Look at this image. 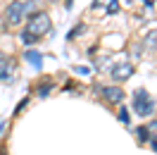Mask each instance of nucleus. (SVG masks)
I'll use <instances>...</instances> for the list:
<instances>
[{
	"label": "nucleus",
	"instance_id": "f257e3e1",
	"mask_svg": "<svg viewBox=\"0 0 157 155\" xmlns=\"http://www.w3.org/2000/svg\"><path fill=\"white\" fill-rule=\"evenodd\" d=\"M50 26H52V24H50V17L45 14V12H33V14L29 17V22H26V29L24 31L31 34V36H36V38L40 41V36L48 34Z\"/></svg>",
	"mask_w": 157,
	"mask_h": 155
},
{
	"label": "nucleus",
	"instance_id": "f03ea898",
	"mask_svg": "<svg viewBox=\"0 0 157 155\" xmlns=\"http://www.w3.org/2000/svg\"><path fill=\"white\" fill-rule=\"evenodd\" d=\"M133 110L138 117H150L155 112V98H150L145 88H138L133 93Z\"/></svg>",
	"mask_w": 157,
	"mask_h": 155
},
{
	"label": "nucleus",
	"instance_id": "7ed1b4c3",
	"mask_svg": "<svg viewBox=\"0 0 157 155\" xmlns=\"http://www.w3.org/2000/svg\"><path fill=\"white\" fill-rule=\"evenodd\" d=\"M21 19H24V2H21V0H14V2L7 5V10H5V22H7L10 26H17V24H21Z\"/></svg>",
	"mask_w": 157,
	"mask_h": 155
},
{
	"label": "nucleus",
	"instance_id": "20e7f679",
	"mask_svg": "<svg viewBox=\"0 0 157 155\" xmlns=\"http://www.w3.org/2000/svg\"><path fill=\"white\" fill-rule=\"evenodd\" d=\"M131 77H133V65L131 62H119L117 67L112 69V79L114 81H126Z\"/></svg>",
	"mask_w": 157,
	"mask_h": 155
},
{
	"label": "nucleus",
	"instance_id": "39448f33",
	"mask_svg": "<svg viewBox=\"0 0 157 155\" xmlns=\"http://www.w3.org/2000/svg\"><path fill=\"white\" fill-rule=\"evenodd\" d=\"M100 93H102V98H105L107 103H121V100H124V91L119 86H102Z\"/></svg>",
	"mask_w": 157,
	"mask_h": 155
},
{
	"label": "nucleus",
	"instance_id": "423d86ee",
	"mask_svg": "<svg viewBox=\"0 0 157 155\" xmlns=\"http://www.w3.org/2000/svg\"><path fill=\"white\" fill-rule=\"evenodd\" d=\"M24 60H29L31 65H36V67H40V65H43V55H40V53H36V50H26Z\"/></svg>",
	"mask_w": 157,
	"mask_h": 155
},
{
	"label": "nucleus",
	"instance_id": "0eeeda50",
	"mask_svg": "<svg viewBox=\"0 0 157 155\" xmlns=\"http://www.w3.org/2000/svg\"><path fill=\"white\" fill-rule=\"evenodd\" d=\"M19 41L26 46V48H31V46H36V43H38V38H36V36H31V34H26V31H21V34H19Z\"/></svg>",
	"mask_w": 157,
	"mask_h": 155
},
{
	"label": "nucleus",
	"instance_id": "6e6552de",
	"mask_svg": "<svg viewBox=\"0 0 157 155\" xmlns=\"http://www.w3.org/2000/svg\"><path fill=\"white\" fill-rule=\"evenodd\" d=\"M136 136H138V141H140V143H147V141H150V134H147L145 126H138V129H136Z\"/></svg>",
	"mask_w": 157,
	"mask_h": 155
},
{
	"label": "nucleus",
	"instance_id": "1a4fd4ad",
	"mask_svg": "<svg viewBox=\"0 0 157 155\" xmlns=\"http://www.w3.org/2000/svg\"><path fill=\"white\" fill-rule=\"evenodd\" d=\"M145 46L147 48H157V31H150L145 36Z\"/></svg>",
	"mask_w": 157,
	"mask_h": 155
},
{
	"label": "nucleus",
	"instance_id": "9d476101",
	"mask_svg": "<svg viewBox=\"0 0 157 155\" xmlns=\"http://www.w3.org/2000/svg\"><path fill=\"white\" fill-rule=\"evenodd\" d=\"M119 122H121V124H128V122H131V117H128V110H126V107H121V110H119Z\"/></svg>",
	"mask_w": 157,
	"mask_h": 155
},
{
	"label": "nucleus",
	"instance_id": "9b49d317",
	"mask_svg": "<svg viewBox=\"0 0 157 155\" xmlns=\"http://www.w3.org/2000/svg\"><path fill=\"white\" fill-rule=\"evenodd\" d=\"M145 129H147V134H152V136L157 138V119H152V122H147V126H145ZM155 138H152V141H155Z\"/></svg>",
	"mask_w": 157,
	"mask_h": 155
},
{
	"label": "nucleus",
	"instance_id": "f8f14e48",
	"mask_svg": "<svg viewBox=\"0 0 157 155\" xmlns=\"http://www.w3.org/2000/svg\"><path fill=\"white\" fill-rule=\"evenodd\" d=\"M50 91H52V84H43V86H38V96H40V98H45Z\"/></svg>",
	"mask_w": 157,
	"mask_h": 155
},
{
	"label": "nucleus",
	"instance_id": "ddd939ff",
	"mask_svg": "<svg viewBox=\"0 0 157 155\" xmlns=\"http://www.w3.org/2000/svg\"><path fill=\"white\" fill-rule=\"evenodd\" d=\"M83 29H86L83 24H78V26H74V29L69 31V36H67V38H74V36H76V34H81V31H83Z\"/></svg>",
	"mask_w": 157,
	"mask_h": 155
},
{
	"label": "nucleus",
	"instance_id": "4468645a",
	"mask_svg": "<svg viewBox=\"0 0 157 155\" xmlns=\"http://www.w3.org/2000/svg\"><path fill=\"white\" fill-rule=\"evenodd\" d=\"M112 2H114V0H95V2H93V7H109V5H112Z\"/></svg>",
	"mask_w": 157,
	"mask_h": 155
},
{
	"label": "nucleus",
	"instance_id": "2eb2a0df",
	"mask_svg": "<svg viewBox=\"0 0 157 155\" xmlns=\"http://www.w3.org/2000/svg\"><path fill=\"white\" fill-rule=\"evenodd\" d=\"M0 81H12V79H10V74H7V69H5V67H0Z\"/></svg>",
	"mask_w": 157,
	"mask_h": 155
},
{
	"label": "nucleus",
	"instance_id": "dca6fc26",
	"mask_svg": "<svg viewBox=\"0 0 157 155\" xmlns=\"http://www.w3.org/2000/svg\"><path fill=\"white\" fill-rule=\"evenodd\" d=\"M140 50H143V48H140V46H131V55H133V58H140Z\"/></svg>",
	"mask_w": 157,
	"mask_h": 155
},
{
	"label": "nucleus",
	"instance_id": "f3484780",
	"mask_svg": "<svg viewBox=\"0 0 157 155\" xmlns=\"http://www.w3.org/2000/svg\"><path fill=\"white\" fill-rule=\"evenodd\" d=\"M119 10V5H117V0H114V2H112V5H109V7H107V12H109V14H114V12H117Z\"/></svg>",
	"mask_w": 157,
	"mask_h": 155
},
{
	"label": "nucleus",
	"instance_id": "a211bd4d",
	"mask_svg": "<svg viewBox=\"0 0 157 155\" xmlns=\"http://www.w3.org/2000/svg\"><path fill=\"white\" fill-rule=\"evenodd\" d=\"M74 72H76V74H88L90 69L88 67H74Z\"/></svg>",
	"mask_w": 157,
	"mask_h": 155
},
{
	"label": "nucleus",
	"instance_id": "6ab92c4d",
	"mask_svg": "<svg viewBox=\"0 0 157 155\" xmlns=\"http://www.w3.org/2000/svg\"><path fill=\"white\" fill-rule=\"evenodd\" d=\"M21 107H26V100H21L19 105H17V110H14V112H17V115H19V112H21Z\"/></svg>",
	"mask_w": 157,
	"mask_h": 155
},
{
	"label": "nucleus",
	"instance_id": "aec40b11",
	"mask_svg": "<svg viewBox=\"0 0 157 155\" xmlns=\"http://www.w3.org/2000/svg\"><path fill=\"white\" fill-rule=\"evenodd\" d=\"M150 145H152V150L157 153V141H150Z\"/></svg>",
	"mask_w": 157,
	"mask_h": 155
}]
</instances>
